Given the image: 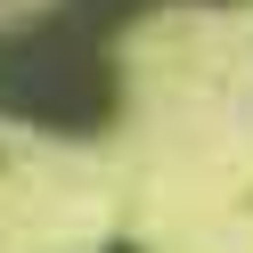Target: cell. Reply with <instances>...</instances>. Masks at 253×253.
Wrapping results in <instances>:
<instances>
[{
  "mask_svg": "<svg viewBox=\"0 0 253 253\" xmlns=\"http://www.w3.org/2000/svg\"><path fill=\"white\" fill-rule=\"evenodd\" d=\"M115 253H131V245H115Z\"/></svg>",
  "mask_w": 253,
  "mask_h": 253,
  "instance_id": "6da1fadb",
  "label": "cell"
}]
</instances>
